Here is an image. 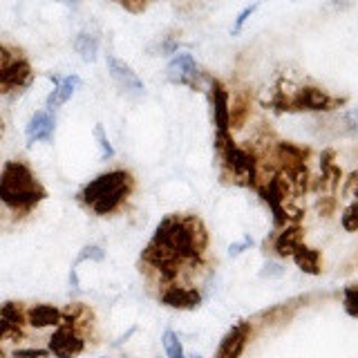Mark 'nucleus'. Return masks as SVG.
Masks as SVG:
<instances>
[{"label": "nucleus", "mask_w": 358, "mask_h": 358, "mask_svg": "<svg viewBox=\"0 0 358 358\" xmlns=\"http://www.w3.org/2000/svg\"><path fill=\"white\" fill-rule=\"evenodd\" d=\"M208 235L197 217H166L155 231V238L145 246L143 260L159 268L166 278H175L179 264L197 260L206 249Z\"/></svg>", "instance_id": "f257e3e1"}, {"label": "nucleus", "mask_w": 358, "mask_h": 358, "mask_svg": "<svg viewBox=\"0 0 358 358\" xmlns=\"http://www.w3.org/2000/svg\"><path fill=\"white\" fill-rule=\"evenodd\" d=\"M45 199V188L31 173V168L20 162H7L0 171V201L9 208L27 210Z\"/></svg>", "instance_id": "f03ea898"}, {"label": "nucleus", "mask_w": 358, "mask_h": 358, "mask_svg": "<svg viewBox=\"0 0 358 358\" xmlns=\"http://www.w3.org/2000/svg\"><path fill=\"white\" fill-rule=\"evenodd\" d=\"M132 188V177L126 171H112V173H103L99 175L94 182H90L81 199L92 208L96 215H108V213L117 210L119 204L128 197Z\"/></svg>", "instance_id": "7ed1b4c3"}, {"label": "nucleus", "mask_w": 358, "mask_h": 358, "mask_svg": "<svg viewBox=\"0 0 358 358\" xmlns=\"http://www.w3.org/2000/svg\"><path fill=\"white\" fill-rule=\"evenodd\" d=\"M338 101L331 99L327 92H322L318 87H300L294 94H278L275 96V106H280V110H331Z\"/></svg>", "instance_id": "20e7f679"}, {"label": "nucleus", "mask_w": 358, "mask_h": 358, "mask_svg": "<svg viewBox=\"0 0 358 358\" xmlns=\"http://www.w3.org/2000/svg\"><path fill=\"white\" fill-rule=\"evenodd\" d=\"M85 341L83 336L78 334L76 329L67 327V324H59V329L52 334L50 338V354H54L56 358H76L78 354L83 352Z\"/></svg>", "instance_id": "39448f33"}, {"label": "nucleus", "mask_w": 358, "mask_h": 358, "mask_svg": "<svg viewBox=\"0 0 358 358\" xmlns=\"http://www.w3.org/2000/svg\"><path fill=\"white\" fill-rule=\"evenodd\" d=\"M166 76H168V81L175 83V85H188V87L195 90L197 83H199V67H197L193 56L182 52V54H177L171 63H168Z\"/></svg>", "instance_id": "423d86ee"}, {"label": "nucleus", "mask_w": 358, "mask_h": 358, "mask_svg": "<svg viewBox=\"0 0 358 358\" xmlns=\"http://www.w3.org/2000/svg\"><path fill=\"white\" fill-rule=\"evenodd\" d=\"M106 61H108V72L112 76V81H115L123 92L134 94V96L143 94V81L137 76V72H132V67L126 61H121L112 54H108Z\"/></svg>", "instance_id": "0eeeda50"}, {"label": "nucleus", "mask_w": 358, "mask_h": 358, "mask_svg": "<svg viewBox=\"0 0 358 358\" xmlns=\"http://www.w3.org/2000/svg\"><path fill=\"white\" fill-rule=\"evenodd\" d=\"M22 324H25V313L20 311L16 302H5L0 307V341L16 343L22 338Z\"/></svg>", "instance_id": "6e6552de"}, {"label": "nucleus", "mask_w": 358, "mask_h": 358, "mask_svg": "<svg viewBox=\"0 0 358 358\" xmlns=\"http://www.w3.org/2000/svg\"><path fill=\"white\" fill-rule=\"evenodd\" d=\"M213 112H215V126L220 132V141L229 139V126H231V108H229V92L222 83L213 81Z\"/></svg>", "instance_id": "1a4fd4ad"}, {"label": "nucleus", "mask_w": 358, "mask_h": 358, "mask_svg": "<svg viewBox=\"0 0 358 358\" xmlns=\"http://www.w3.org/2000/svg\"><path fill=\"white\" fill-rule=\"evenodd\" d=\"M31 78V67L27 61H11L9 65L0 67V92H9V90L25 87Z\"/></svg>", "instance_id": "9d476101"}, {"label": "nucleus", "mask_w": 358, "mask_h": 358, "mask_svg": "<svg viewBox=\"0 0 358 358\" xmlns=\"http://www.w3.org/2000/svg\"><path fill=\"white\" fill-rule=\"evenodd\" d=\"M56 130V119L50 110H38L34 112L29 123H27V143H38V141H52Z\"/></svg>", "instance_id": "9b49d317"}, {"label": "nucleus", "mask_w": 358, "mask_h": 358, "mask_svg": "<svg viewBox=\"0 0 358 358\" xmlns=\"http://www.w3.org/2000/svg\"><path fill=\"white\" fill-rule=\"evenodd\" d=\"M249 331H251L249 322L235 324V327L224 336V341L220 343V350H217L215 358H240L246 341H249Z\"/></svg>", "instance_id": "f8f14e48"}, {"label": "nucleus", "mask_w": 358, "mask_h": 358, "mask_svg": "<svg viewBox=\"0 0 358 358\" xmlns=\"http://www.w3.org/2000/svg\"><path fill=\"white\" fill-rule=\"evenodd\" d=\"M162 302L173 309H195L201 302V296L197 289L171 285V287H166V291L162 294Z\"/></svg>", "instance_id": "ddd939ff"}, {"label": "nucleus", "mask_w": 358, "mask_h": 358, "mask_svg": "<svg viewBox=\"0 0 358 358\" xmlns=\"http://www.w3.org/2000/svg\"><path fill=\"white\" fill-rule=\"evenodd\" d=\"M52 81H54V90H52V94L48 96V110L54 112L56 108H61L67 99H70L78 87H81V78H78L76 74H70V76H52Z\"/></svg>", "instance_id": "4468645a"}, {"label": "nucleus", "mask_w": 358, "mask_h": 358, "mask_svg": "<svg viewBox=\"0 0 358 358\" xmlns=\"http://www.w3.org/2000/svg\"><path fill=\"white\" fill-rule=\"evenodd\" d=\"M27 322L36 329H45V327H59L61 324V311L52 307V305H36L27 311Z\"/></svg>", "instance_id": "2eb2a0df"}, {"label": "nucleus", "mask_w": 358, "mask_h": 358, "mask_svg": "<svg viewBox=\"0 0 358 358\" xmlns=\"http://www.w3.org/2000/svg\"><path fill=\"white\" fill-rule=\"evenodd\" d=\"M302 244V229L300 227H287L275 240V253L282 257H291L296 253V249Z\"/></svg>", "instance_id": "dca6fc26"}, {"label": "nucleus", "mask_w": 358, "mask_h": 358, "mask_svg": "<svg viewBox=\"0 0 358 358\" xmlns=\"http://www.w3.org/2000/svg\"><path fill=\"white\" fill-rule=\"evenodd\" d=\"M291 257H294V262L302 268V271L313 273V275L320 271V255H318V251L309 249V246H305V244H300L298 249H296V253L291 255Z\"/></svg>", "instance_id": "f3484780"}, {"label": "nucleus", "mask_w": 358, "mask_h": 358, "mask_svg": "<svg viewBox=\"0 0 358 358\" xmlns=\"http://www.w3.org/2000/svg\"><path fill=\"white\" fill-rule=\"evenodd\" d=\"M74 50L81 54V59L85 63H92L96 59V54H99V38L94 36V34L81 31L74 38Z\"/></svg>", "instance_id": "a211bd4d"}, {"label": "nucleus", "mask_w": 358, "mask_h": 358, "mask_svg": "<svg viewBox=\"0 0 358 358\" xmlns=\"http://www.w3.org/2000/svg\"><path fill=\"white\" fill-rule=\"evenodd\" d=\"M162 343H164V350H166V356H168V358H186L184 347H182V343H179V338H177V334H175V331H171V329L164 331Z\"/></svg>", "instance_id": "6ab92c4d"}, {"label": "nucleus", "mask_w": 358, "mask_h": 358, "mask_svg": "<svg viewBox=\"0 0 358 358\" xmlns=\"http://www.w3.org/2000/svg\"><path fill=\"white\" fill-rule=\"evenodd\" d=\"M94 137H96V141H99V145H101V159H103V162L112 159V157H115V148H112L110 139L106 137L103 126H96V128H94Z\"/></svg>", "instance_id": "aec40b11"}, {"label": "nucleus", "mask_w": 358, "mask_h": 358, "mask_svg": "<svg viewBox=\"0 0 358 358\" xmlns=\"http://www.w3.org/2000/svg\"><path fill=\"white\" fill-rule=\"evenodd\" d=\"M103 257H106V251L103 249H101V246H85V249L81 251V253H78V257H76V264H81L83 260H94V262H101V260H103ZM74 264V266H76Z\"/></svg>", "instance_id": "412c9836"}, {"label": "nucleus", "mask_w": 358, "mask_h": 358, "mask_svg": "<svg viewBox=\"0 0 358 358\" xmlns=\"http://www.w3.org/2000/svg\"><path fill=\"white\" fill-rule=\"evenodd\" d=\"M341 222H343V229H345V231H350V233H354V231L358 229V215H356V204H350V206H347V210L343 213V217H341Z\"/></svg>", "instance_id": "4be33fe9"}, {"label": "nucleus", "mask_w": 358, "mask_h": 358, "mask_svg": "<svg viewBox=\"0 0 358 358\" xmlns=\"http://www.w3.org/2000/svg\"><path fill=\"white\" fill-rule=\"evenodd\" d=\"M257 7H260V3H253V5H249V7H244V9L240 11V16L235 18V25H233V29H231V31H233V34H238V31L242 29L244 22L255 14V9H257Z\"/></svg>", "instance_id": "5701e85b"}, {"label": "nucleus", "mask_w": 358, "mask_h": 358, "mask_svg": "<svg viewBox=\"0 0 358 358\" xmlns=\"http://www.w3.org/2000/svg\"><path fill=\"white\" fill-rule=\"evenodd\" d=\"M356 302H358V291L354 287L345 289V309H347V313H350V316H358Z\"/></svg>", "instance_id": "b1692460"}, {"label": "nucleus", "mask_w": 358, "mask_h": 358, "mask_svg": "<svg viewBox=\"0 0 358 358\" xmlns=\"http://www.w3.org/2000/svg\"><path fill=\"white\" fill-rule=\"evenodd\" d=\"M48 350H16L14 358H48Z\"/></svg>", "instance_id": "393cba45"}, {"label": "nucleus", "mask_w": 358, "mask_h": 358, "mask_svg": "<svg viewBox=\"0 0 358 358\" xmlns=\"http://www.w3.org/2000/svg\"><path fill=\"white\" fill-rule=\"evenodd\" d=\"M251 244H253V240H251V238H246V240L240 242V244H231V246H229V253H231V255H240V253L246 249V246H251Z\"/></svg>", "instance_id": "a878e982"}, {"label": "nucleus", "mask_w": 358, "mask_h": 358, "mask_svg": "<svg viewBox=\"0 0 358 358\" xmlns=\"http://www.w3.org/2000/svg\"><path fill=\"white\" fill-rule=\"evenodd\" d=\"M11 61V54H9V50L5 48V45H0V67H5V65H9Z\"/></svg>", "instance_id": "bb28decb"}, {"label": "nucleus", "mask_w": 358, "mask_h": 358, "mask_svg": "<svg viewBox=\"0 0 358 358\" xmlns=\"http://www.w3.org/2000/svg\"><path fill=\"white\" fill-rule=\"evenodd\" d=\"M264 268H266L264 275H282V268H280L278 264H266Z\"/></svg>", "instance_id": "cd10ccee"}, {"label": "nucleus", "mask_w": 358, "mask_h": 358, "mask_svg": "<svg viewBox=\"0 0 358 358\" xmlns=\"http://www.w3.org/2000/svg\"><path fill=\"white\" fill-rule=\"evenodd\" d=\"M0 137H3V121H0Z\"/></svg>", "instance_id": "c85d7f7f"}]
</instances>
